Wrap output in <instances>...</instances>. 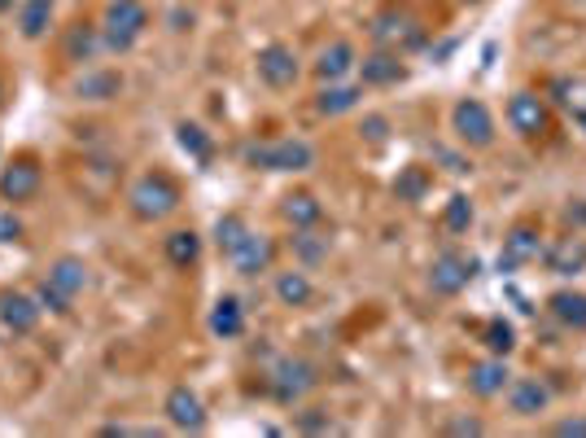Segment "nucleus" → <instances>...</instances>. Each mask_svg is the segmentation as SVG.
<instances>
[{
    "label": "nucleus",
    "instance_id": "nucleus-1",
    "mask_svg": "<svg viewBox=\"0 0 586 438\" xmlns=\"http://www.w3.org/2000/svg\"><path fill=\"white\" fill-rule=\"evenodd\" d=\"M180 206H184V193H180V184L167 171H145V176H136L127 184V211L140 224H162Z\"/></svg>",
    "mask_w": 586,
    "mask_h": 438
},
{
    "label": "nucleus",
    "instance_id": "nucleus-2",
    "mask_svg": "<svg viewBox=\"0 0 586 438\" xmlns=\"http://www.w3.org/2000/svg\"><path fill=\"white\" fill-rule=\"evenodd\" d=\"M241 162L250 171H285V176H302L315 167V149L302 136H281V141H246L241 145Z\"/></svg>",
    "mask_w": 586,
    "mask_h": 438
},
{
    "label": "nucleus",
    "instance_id": "nucleus-3",
    "mask_svg": "<svg viewBox=\"0 0 586 438\" xmlns=\"http://www.w3.org/2000/svg\"><path fill=\"white\" fill-rule=\"evenodd\" d=\"M101 40H105V53L110 57H127L140 35L149 31V4L145 0H110L101 9Z\"/></svg>",
    "mask_w": 586,
    "mask_h": 438
},
{
    "label": "nucleus",
    "instance_id": "nucleus-4",
    "mask_svg": "<svg viewBox=\"0 0 586 438\" xmlns=\"http://www.w3.org/2000/svg\"><path fill=\"white\" fill-rule=\"evenodd\" d=\"M368 35H372L376 48H394V53H403V57L429 44V26H425L407 4H390V9H381V13L368 22Z\"/></svg>",
    "mask_w": 586,
    "mask_h": 438
},
{
    "label": "nucleus",
    "instance_id": "nucleus-5",
    "mask_svg": "<svg viewBox=\"0 0 586 438\" xmlns=\"http://www.w3.org/2000/svg\"><path fill=\"white\" fill-rule=\"evenodd\" d=\"M477 272H482V259H477V255H469V250H460V246H447V250H438L433 263H429V290H433L438 299H455V294H464V290L477 281Z\"/></svg>",
    "mask_w": 586,
    "mask_h": 438
},
{
    "label": "nucleus",
    "instance_id": "nucleus-6",
    "mask_svg": "<svg viewBox=\"0 0 586 438\" xmlns=\"http://www.w3.org/2000/svg\"><path fill=\"white\" fill-rule=\"evenodd\" d=\"M451 132L464 149H491L499 141V127H495V114L482 97H460L451 105Z\"/></svg>",
    "mask_w": 586,
    "mask_h": 438
},
{
    "label": "nucleus",
    "instance_id": "nucleus-7",
    "mask_svg": "<svg viewBox=\"0 0 586 438\" xmlns=\"http://www.w3.org/2000/svg\"><path fill=\"white\" fill-rule=\"evenodd\" d=\"M315 386H319V369L311 360H302V356L277 360V369L268 373V391H272V400L281 408H297Z\"/></svg>",
    "mask_w": 586,
    "mask_h": 438
},
{
    "label": "nucleus",
    "instance_id": "nucleus-8",
    "mask_svg": "<svg viewBox=\"0 0 586 438\" xmlns=\"http://www.w3.org/2000/svg\"><path fill=\"white\" fill-rule=\"evenodd\" d=\"M44 189V167L35 154H18L0 167V202L9 206H31Z\"/></svg>",
    "mask_w": 586,
    "mask_h": 438
},
{
    "label": "nucleus",
    "instance_id": "nucleus-9",
    "mask_svg": "<svg viewBox=\"0 0 586 438\" xmlns=\"http://www.w3.org/2000/svg\"><path fill=\"white\" fill-rule=\"evenodd\" d=\"M508 127H512L521 141L548 136V127H552V105H548V97H539L534 88H517V92L508 97Z\"/></svg>",
    "mask_w": 586,
    "mask_h": 438
},
{
    "label": "nucleus",
    "instance_id": "nucleus-10",
    "mask_svg": "<svg viewBox=\"0 0 586 438\" xmlns=\"http://www.w3.org/2000/svg\"><path fill=\"white\" fill-rule=\"evenodd\" d=\"M543 228L539 224H512L508 237H504V250H499V272L512 277L517 268H530L543 259Z\"/></svg>",
    "mask_w": 586,
    "mask_h": 438
},
{
    "label": "nucleus",
    "instance_id": "nucleus-11",
    "mask_svg": "<svg viewBox=\"0 0 586 438\" xmlns=\"http://www.w3.org/2000/svg\"><path fill=\"white\" fill-rule=\"evenodd\" d=\"M44 321V307L31 290H0V329L13 338H31Z\"/></svg>",
    "mask_w": 586,
    "mask_h": 438
},
{
    "label": "nucleus",
    "instance_id": "nucleus-12",
    "mask_svg": "<svg viewBox=\"0 0 586 438\" xmlns=\"http://www.w3.org/2000/svg\"><path fill=\"white\" fill-rule=\"evenodd\" d=\"M255 75H259V79H263L268 88L285 92V88H293V83L302 79V66H297V53H293L290 44H281V40L263 44V48L255 53Z\"/></svg>",
    "mask_w": 586,
    "mask_h": 438
},
{
    "label": "nucleus",
    "instance_id": "nucleus-13",
    "mask_svg": "<svg viewBox=\"0 0 586 438\" xmlns=\"http://www.w3.org/2000/svg\"><path fill=\"white\" fill-rule=\"evenodd\" d=\"M228 263H233V272L237 277H246V281H259V277H268V272H277V242L268 237V233H246V242L228 255Z\"/></svg>",
    "mask_w": 586,
    "mask_h": 438
},
{
    "label": "nucleus",
    "instance_id": "nucleus-14",
    "mask_svg": "<svg viewBox=\"0 0 586 438\" xmlns=\"http://www.w3.org/2000/svg\"><path fill=\"white\" fill-rule=\"evenodd\" d=\"M162 417H167V426L171 430H180V435H202L206 430V404H202V395L193 391V386H171L167 391V400H162Z\"/></svg>",
    "mask_w": 586,
    "mask_h": 438
},
{
    "label": "nucleus",
    "instance_id": "nucleus-15",
    "mask_svg": "<svg viewBox=\"0 0 586 438\" xmlns=\"http://www.w3.org/2000/svg\"><path fill=\"white\" fill-rule=\"evenodd\" d=\"M508 382H512L508 356H491V351H486V360L469 364V373H464V386L473 400H499L508 391Z\"/></svg>",
    "mask_w": 586,
    "mask_h": 438
},
{
    "label": "nucleus",
    "instance_id": "nucleus-16",
    "mask_svg": "<svg viewBox=\"0 0 586 438\" xmlns=\"http://www.w3.org/2000/svg\"><path fill=\"white\" fill-rule=\"evenodd\" d=\"M354 70H359V83H363V88H394V83L407 79V61H403V53H394V48H372V53H363Z\"/></svg>",
    "mask_w": 586,
    "mask_h": 438
},
{
    "label": "nucleus",
    "instance_id": "nucleus-17",
    "mask_svg": "<svg viewBox=\"0 0 586 438\" xmlns=\"http://www.w3.org/2000/svg\"><path fill=\"white\" fill-rule=\"evenodd\" d=\"M504 400H508V413L512 417H543L548 408H552V386L543 382V378H512L508 382V391H504Z\"/></svg>",
    "mask_w": 586,
    "mask_h": 438
},
{
    "label": "nucleus",
    "instance_id": "nucleus-18",
    "mask_svg": "<svg viewBox=\"0 0 586 438\" xmlns=\"http://www.w3.org/2000/svg\"><path fill=\"white\" fill-rule=\"evenodd\" d=\"M354 66H359V53H354V44H350V40H333V44H324V48L315 53V61H311V70H315V79H319V83L350 79V75H354Z\"/></svg>",
    "mask_w": 586,
    "mask_h": 438
},
{
    "label": "nucleus",
    "instance_id": "nucleus-19",
    "mask_svg": "<svg viewBox=\"0 0 586 438\" xmlns=\"http://www.w3.org/2000/svg\"><path fill=\"white\" fill-rule=\"evenodd\" d=\"M123 92V75L110 70V66H83V75L70 83V97L75 101H114Z\"/></svg>",
    "mask_w": 586,
    "mask_h": 438
},
{
    "label": "nucleus",
    "instance_id": "nucleus-20",
    "mask_svg": "<svg viewBox=\"0 0 586 438\" xmlns=\"http://www.w3.org/2000/svg\"><path fill=\"white\" fill-rule=\"evenodd\" d=\"M543 263L552 277H583L586 272V237L570 233V237H556L552 246H543Z\"/></svg>",
    "mask_w": 586,
    "mask_h": 438
},
{
    "label": "nucleus",
    "instance_id": "nucleus-21",
    "mask_svg": "<svg viewBox=\"0 0 586 438\" xmlns=\"http://www.w3.org/2000/svg\"><path fill=\"white\" fill-rule=\"evenodd\" d=\"M61 53H66L70 66H92V61L105 53L101 26H92V22H75V26H66V35H61Z\"/></svg>",
    "mask_w": 586,
    "mask_h": 438
},
{
    "label": "nucleus",
    "instance_id": "nucleus-22",
    "mask_svg": "<svg viewBox=\"0 0 586 438\" xmlns=\"http://www.w3.org/2000/svg\"><path fill=\"white\" fill-rule=\"evenodd\" d=\"M202 233L198 228H171L167 237H162V259L176 268V272H193L198 263H202Z\"/></svg>",
    "mask_w": 586,
    "mask_h": 438
},
{
    "label": "nucleus",
    "instance_id": "nucleus-23",
    "mask_svg": "<svg viewBox=\"0 0 586 438\" xmlns=\"http://www.w3.org/2000/svg\"><path fill=\"white\" fill-rule=\"evenodd\" d=\"M272 294H277V303L281 307H290V312H297V307H311L315 303V281H311V272L306 268H285V272H277L272 277Z\"/></svg>",
    "mask_w": 586,
    "mask_h": 438
},
{
    "label": "nucleus",
    "instance_id": "nucleus-24",
    "mask_svg": "<svg viewBox=\"0 0 586 438\" xmlns=\"http://www.w3.org/2000/svg\"><path fill=\"white\" fill-rule=\"evenodd\" d=\"M44 281L57 285L66 299H79V294L92 285V272H88V263H83L79 255H61V259H53V263L44 268Z\"/></svg>",
    "mask_w": 586,
    "mask_h": 438
},
{
    "label": "nucleus",
    "instance_id": "nucleus-25",
    "mask_svg": "<svg viewBox=\"0 0 586 438\" xmlns=\"http://www.w3.org/2000/svg\"><path fill=\"white\" fill-rule=\"evenodd\" d=\"M206 325H211V334H215L219 342L241 338V334H246V303H241L237 294H219L215 307H211V316H206Z\"/></svg>",
    "mask_w": 586,
    "mask_h": 438
},
{
    "label": "nucleus",
    "instance_id": "nucleus-26",
    "mask_svg": "<svg viewBox=\"0 0 586 438\" xmlns=\"http://www.w3.org/2000/svg\"><path fill=\"white\" fill-rule=\"evenodd\" d=\"M328 250H333V242H328V233H324V224L319 228H293L290 233V255L297 268H319V263H328Z\"/></svg>",
    "mask_w": 586,
    "mask_h": 438
},
{
    "label": "nucleus",
    "instance_id": "nucleus-27",
    "mask_svg": "<svg viewBox=\"0 0 586 438\" xmlns=\"http://www.w3.org/2000/svg\"><path fill=\"white\" fill-rule=\"evenodd\" d=\"M359 101H363V83L337 79V83H324V88L315 92V114H324V119H337V114H350V110H359Z\"/></svg>",
    "mask_w": 586,
    "mask_h": 438
},
{
    "label": "nucleus",
    "instance_id": "nucleus-28",
    "mask_svg": "<svg viewBox=\"0 0 586 438\" xmlns=\"http://www.w3.org/2000/svg\"><path fill=\"white\" fill-rule=\"evenodd\" d=\"M53 13H57V0H18L13 9V22H18V35L22 40H44L53 31Z\"/></svg>",
    "mask_w": 586,
    "mask_h": 438
},
{
    "label": "nucleus",
    "instance_id": "nucleus-29",
    "mask_svg": "<svg viewBox=\"0 0 586 438\" xmlns=\"http://www.w3.org/2000/svg\"><path fill=\"white\" fill-rule=\"evenodd\" d=\"M548 316L570 329V334H586V294L583 290H556L548 294Z\"/></svg>",
    "mask_w": 586,
    "mask_h": 438
},
{
    "label": "nucleus",
    "instance_id": "nucleus-30",
    "mask_svg": "<svg viewBox=\"0 0 586 438\" xmlns=\"http://www.w3.org/2000/svg\"><path fill=\"white\" fill-rule=\"evenodd\" d=\"M281 220L290 228H319L324 224V202L315 193H306V189H293V193L281 198Z\"/></svg>",
    "mask_w": 586,
    "mask_h": 438
},
{
    "label": "nucleus",
    "instance_id": "nucleus-31",
    "mask_svg": "<svg viewBox=\"0 0 586 438\" xmlns=\"http://www.w3.org/2000/svg\"><path fill=\"white\" fill-rule=\"evenodd\" d=\"M429 189H433V171L420 167V162H412V167H403V171L394 176V198L407 202V206H420V202L429 198Z\"/></svg>",
    "mask_w": 586,
    "mask_h": 438
},
{
    "label": "nucleus",
    "instance_id": "nucleus-32",
    "mask_svg": "<svg viewBox=\"0 0 586 438\" xmlns=\"http://www.w3.org/2000/svg\"><path fill=\"white\" fill-rule=\"evenodd\" d=\"M548 92H552V101H556L565 114H574V119H583L586 114V79L583 75H556V79L548 83Z\"/></svg>",
    "mask_w": 586,
    "mask_h": 438
},
{
    "label": "nucleus",
    "instance_id": "nucleus-33",
    "mask_svg": "<svg viewBox=\"0 0 586 438\" xmlns=\"http://www.w3.org/2000/svg\"><path fill=\"white\" fill-rule=\"evenodd\" d=\"M176 141H180V149H184L193 162L211 167V158H215V141H211V132H206L202 123H176Z\"/></svg>",
    "mask_w": 586,
    "mask_h": 438
},
{
    "label": "nucleus",
    "instance_id": "nucleus-34",
    "mask_svg": "<svg viewBox=\"0 0 586 438\" xmlns=\"http://www.w3.org/2000/svg\"><path fill=\"white\" fill-rule=\"evenodd\" d=\"M473 220H477L473 198H469V193H451V198H447V206H442V228H447L451 237H460V233H469V228H473Z\"/></svg>",
    "mask_w": 586,
    "mask_h": 438
},
{
    "label": "nucleus",
    "instance_id": "nucleus-35",
    "mask_svg": "<svg viewBox=\"0 0 586 438\" xmlns=\"http://www.w3.org/2000/svg\"><path fill=\"white\" fill-rule=\"evenodd\" d=\"M246 233H250V224H246V215L241 211H228V215H219L215 220V250L228 259L241 242H246Z\"/></svg>",
    "mask_w": 586,
    "mask_h": 438
},
{
    "label": "nucleus",
    "instance_id": "nucleus-36",
    "mask_svg": "<svg viewBox=\"0 0 586 438\" xmlns=\"http://www.w3.org/2000/svg\"><path fill=\"white\" fill-rule=\"evenodd\" d=\"M482 347H486L491 356H512V351H517V329H512V321H504V316L486 321V325H482Z\"/></svg>",
    "mask_w": 586,
    "mask_h": 438
},
{
    "label": "nucleus",
    "instance_id": "nucleus-37",
    "mask_svg": "<svg viewBox=\"0 0 586 438\" xmlns=\"http://www.w3.org/2000/svg\"><path fill=\"white\" fill-rule=\"evenodd\" d=\"M31 294L40 299V307H44L48 316H61V321H70V316H75V299H66V294H61L57 285H48L44 277L31 285Z\"/></svg>",
    "mask_w": 586,
    "mask_h": 438
},
{
    "label": "nucleus",
    "instance_id": "nucleus-38",
    "mask_svg": "<svg viewBox=\"0 0 586 438\" xmlns=\"http://www.w3.org/2000/svg\"><path fill=\"white\" fill-rule=\"evenodd\" d=\"M18 242H26V224H22L18 206L0 202V246H18Z\"/></svg>",
    "mask_w": 586,
    "mask_h": 438
},
{
    "label": "nucleus",
    "instance_id": "nucleus-39",
    "mask_svg": "<svg viewBox=\"0 0 586 438\" xmlns=\"http://www.w3.org/2000/svg\"><path fill=\"white\" fill-rule=\"evenodd\" d=\"M390 132H394L390 114H363V123H359V141H363V145H385Z\"/></svg>",
    "mask_w": 586,
    "mask_h": 438
},
{
    "label": "nucleus",
    "instance_id": "nucleus-40",
    "mask_svg": "<svg viewBox=\"0 0 586 438\" xmlns=\"http://www.w3.org/2000/svg\"><path fill=\"white\" fill-rule=\"evenodd\" d=\"M293 430H302V435H324V430H333V422H328L324 408H302V413H293Z\"/></svg>",
    "mask_w": 586,
    "mask_h": 438
},
{
    "label": "nucleus",
    "instance_id": "nucleus-41",
    "mask_svg": "<svg viewBox=\"0 0 586 438\" xmlns=\"http://www.w3.org/2000/svg\"><path fill=\"white\" fill-rule=\"evenodd\" d=\"M433 158L447 167V171H455V176H464V171H473V162L469 158H460V154H451V149H442V145H433Z\"/></svg>",
    "mask_w": 586,
    "mask_h": 438
},
{
    "label": "nucleus",
    "instance_id": "nucleus-42",
    "mask_svg": "<svg viewBox=\"0 0 586 438\" xmlns=\"http://www.w3.org/2000/svg\"><path fill=\"white\" fill-rule=\"evenodd\" d=\"M442 430H447V435H486V422H482V417H455V422H447Z\"/></svg>",
    "mask_w": 586,
    "mask_h": 438
},
{
    "label": "nucleus",
    "instance_id": "nucleus-43",
    "mask_svg": "<svg viewBox=\"0 0 586 438\" xmlns=\"http://www.w3.org/2000/svg\"><path fill=\"white\" fill-rule=\"evenodd\" d=\"M552 435L556 438H586V417H565V422H556V426H552Z\"/></svg>",
    "mask_w": 586,
    "mask_h": 438
},
{
    "label": "nucleus",
    "instance_id": "nucleus-44",
    "mask_svg": "<svg viewBox=\"0 0 586 438\" xmlns=\"http://www.w3.org/2000/svg\"><path fill=\"white\" fill-rule=\"evenodd\" d=\"M13 9H18V0H0V18H4V13H13Z\"/></svg>",
    "mask_w": 586,
    "mask_h": 438
},
{
    "label": "nucleus",
    "instance_id": "nucleus-45",
    "mask_svg": "<svg viewBox=\"0 0 586 438\" xmlns=\"http://www.w3.org/2000/svg\"><path fill=\"white\" fill-rule=\"evenodd\" d=\"M0 105H4V75H0Z\"/></svg>",
    "mask_w": 586,
    "mask_h": 438
},
{
    "label": "nucleus",
    "instance_id": "nucleus-46",
    "mask_svg": "<svg viewBox=\"0 0 586 438\" xmlns=\"http://www.w3.org/2000/svg\"><path fill=\"white\" fill-rule=\"evenodd\" d=\"M460 4H482V0H460Z\"/></svg>",
    "mask_w": 586,
    "mask_h": 438
},
{
    "label": "nucleus",
    "instance_id": "nucleus-47",
    "mask_svg": "<svg viewBox=\"0 0 586 438\" xmlns=\"http://www.w3.org/2000/svg\"><path fill=\"white\" fill-rule=\"evenodd\" d=\"M578 123H583V132H586V114H583V119H578Z\"/></svg>",
    "mask_w": 586,
    "mask_h": 438
},
{
    "label": "nucleus",
    "instance_id": "nucleus-48",
    "mask_svg": "<svg viewBox=\"0 0 586 438\" xmlns=\"http://www.w3.org/2000/svg\"><path fill=\"white\" fill-rule=\"evenodd\" d=\"M0 154H4V149H0Z\"/></svg>",
    "mask_w": 586,
    "mask_h": 438
}]
</instances>
